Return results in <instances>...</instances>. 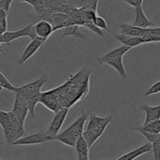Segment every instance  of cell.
<instances>
[{"mask_svg":"<svg viewBox=\"0 0 160 160\" xmlns=\"http://www.w3.org/2000/svg\"><path fill=\"white\" fill-rule=\"evenodd\" d=\"M91 73L92 71L88 73L85 69H83L77 74L70 76L60 86L44 92L54 98L62 109H70L88 96L90 88L89 80Z\"/></svg>","mask_w":160,"mask_h":160,"instance_id":"cell-1","label":"cell"},{"mask_svg":"<svg viewBox=\"0 0 160 160\" xmlns=\"http://www.w3.org/2000/svg\"><path fill=\"white\" fill-rule=\"evenodd\" d=\"M0 126L3 131L8 145H13L25 134L24 125L22 124L11 111L0 110Z\"/></svg>","mask_w":160,"mask_h":160,"instance_id":"cell-2","label":"cell"},{"mask_svg":"<svg viewBox=\"0 0 160 160\" xmlns=\"http://www.w3.org/2000/svg\"><path fill=\"white\" fill-rule=\"evenodd\" d=\"M91 113L92 111L83 110L81 115L74 123H72L65 131H62V133H59L56 136V140L59 141L67 146L75 148L77 142L81 137H83L85 130V124Z\"/></svg>","mask_w":160,"mask_h":160,"instance_id":"cell-3","label":"cell"},{"mask_svg":"<svg viewBox=\"0 0 160 160\" xmlns=\"http://www.w3.org/2000/svg\"><path fill=\"white\" fill-rule=\"evenodd\" d=\"M130 49L131 48L129 47L123 45L105 54L104 56L99 58L98 61L101 64L106 63L113 67L120 74V76L123 80H126L128 78V73L123 64V57Z\"/></svg>","mask_w":160,"mask_h":160,"instance_id":"cell-4","label":"cell"},{"mask_svg":"<svg viewBox=\"0 0 160 160\" xmlns=\"http://www.w3.org/2000/svg\"><path fill=\"white\" fill-rule=\"evenodd\" d=\"M23 37H28L33 40L36 38L35 32L34 30V23H30L23 28L15 31H6L0 35V44H10L14 40Z\"/></svg>","mask_w":160,"mask_h":160,"instance_id":"cell-5","label":"cell"},{"mask_svg":"<svg viewBox=\"0 0 160 160\" xmlns=\"http://www.w3.org/2000/svg\"><path fill=\"white\" fill-rule=\"evenodd\" d=\"M48 81V76L46 73H44L39 79L32 82L27 84L25 85L20 86V87L16 88L15 93H19L23 95L24 98H27L31 95H35V94L40 93L41 89L43 87L44 84Z\"/></svg>","mask_w":160,"mask_h":160,"instance_id":"cell-6","label":"cell"},{"mask_svg":"<svg viewBox=\"0 0 160 160\" xmlns=\"http://www.w3.org/2000/svg\"><path fill=\"white\" fill-rule=\"evenodd\" d=\"M68 112L69 109L62 108L59 112L55 113L53 120H52L51 123L49 125V128L46 131L47 134L51 138L52 141L56 139V136L59 134V131H60L61 128H62L64 122H65L66 118H67V115H68Z\"/></svg>","mask_w":160,"mask_h":160,"instance_id":"cell-7","label":"cell"},{"mask_svg":"<svg viewBox=\"0 0 160 160\" xmlns=\"http://www.w3.org/2000/svg\"><path fill=\"white\" fill-rule=\"evenodd\" d=\"M11 112L16 116L22 124L24 125L25 120L29 113V109L26 98L20 94L16 93L15 101Z\"/></svg>","mask_w":160,"mask_h":160,"instance_id":"cell-8","label":"cell"},{"mask_svg":"<svg viewBox=\"0 0 160 160\" xmlns=\"http://www.w3.org/2000/svg\"><path fill=\"white\" fill-rule=\"evenodd\" d=\"M112 116H109L107 120L105 121L103 123H102L101 125H99V126L98 127H95V128H92V129L84 131V134H83V138H84L85 139L86 142H87L89 148H92V145H93L94 144L98 141V139H99V138L102 135L104 131H106V128L108 127V125L112 122Z\"/></svg>","mask_w":160,"mask_h":160,"instance_id":"cell-9","label":"cell"},{"mask_svg":"<svg viewBox=\"0 0 160 160\" xmlns=\"http://www.w3.org/2000/svg\"><path fill=\"white\" fill-rule=\"evenodd\" d=\"M51 138L48 137L46 131H41L35 134L23 136L20 139L15 142L13 145H31L38 144H44L48 142H51Z\"/></svg>","mask_w":160,"mask_h":160,"instance_id":"cell-10","label":"cell"},{"mask_svg":"<svg viewBox=\"0 0 160 160\" xmlns=\"http://www.w3.org/2000/svg\"><path fill=\"white\" fill-rule=\"evenodd\" d=\"M44 43H45V42L42 41V39L38 38H36L31 40V42L27 45L24 51L22 53L21 56H20V59L18 61V63H17L18 66H21L24 64L30 58L32 57L38 51L39 48L43 45Z\"/></svg>","mask_w":160,"mask_h":160,"instance_id":"cell-11","label":"cell"},{"mask_svg":"<svg viewBox=\"0 0 160 160\" xmlns=\"http://www.w3.org/2000/svg\"><path fill=\"white\" fill-rule=\"evenodd\" d=\"M34 30L37 38L42 39L44 42H45L54 32L52 25L49 22L43 20H39L34 23Z\"/></svg>","mask_w":160,"mask_h":160,"instance_id":"cell-12","label":"cell"},{"mask_svg":"<svg viewBox=\"0 0 160 160\" xmlns=\"http://www.w3.org/2000/svg\"><path fill=\"white\" fill-rule=\"evenodd\" d=\"M70 16L63 12H56L51 13L49 18V23L52 25L53 31H56L62 28H65L68 26Z\"/></svg>","mask_w":160,"mask_h":160,"instance_id":"cell-13","label":"cell"},{"mask_svg":"<svg viewBox=\"0 0 160 160\" xmlns=\"http://www.w3.org/2000/svg\"><path fill=\"white\" fill-rule=\"evenodd\" d=\"M152 152V144L149 142H147L146 144L142 145L139 148L132 150L128 153H125L116 160H134L138 158L139 156H142L147 152Z\"/></svg>","mask_w":160,"mask_h":160,"instance_id":"cell-14","label":"cell"},{"mask_svg":"<svg viewBox=\"0 0 160 160\" xmlns=\"http://www.w3.org/2000/svg\"><path fill=\"white\" fill-rule=\"evenodd\" d=\"M114 36L116 37V38L119 41V42H121L123 45L125 46H128L129 48H132L134 47H138L141 45H143V44L147 43L143 38L138 37H134V36H130L127 35V34H113Z\"/></svg>","mask_w":160,"mask_h":160,"instance_id":"cell-15","label":"cell"},{"mask_svg":"<svg viewBox=\"0 0 160 160\" xmlns=\"http://www.w3.org/2000/svg\"><path fill=\"white\" fill-rule=\"evenodd\" d=\"M140 109L145 112V121L142 125H145L154 120H160V104L156 106L142 105L140 106Z\"/></svg>","mask_w":160,"mask_h":160,"instance_id":"cell-16","label":"cell"},{"mask_svg":"<svg viewBox=\"0 0 160 160\" xmlns=\"http://www.w3.org/2000/svg\"><path fill=\"white\" fill-rule=\"evenodd\" d=\"M132 25L140 28H149L154 26L153 23H152L146 17L142 6L136 8L135 20Z\"/></svg>","mask_w":160,"mask_h":160,"instance_id":"cell-17","label":"cell"},{"mask_svg":"<svg viewBox=\"0 0 160 160\" xmlns=\"http://www.w3.org/2000/svg\"><path fill=\"white\" fill-rule=\"evenodd\" d=\"M99 0H70V5L75 9L84 10H92L97 12V7Z\"/></svg>","mask_w":160,"mask_h":160,"instance_id":"cell-18","label":"cell"},{"mask_svg":"<svg viewBox=\"0 0 160 160\" xmlns=\"http://www.w3.org/2000/svg\"><path fill=\"white\" fill-rule=\"evenodd\" d=\"M71 36V37H74L76 38L83 39L85 41L87 39L86 35H84L81 31L80 30V26L78 25H72V26H68L67 28H64L63 34H62L61 39H63L65 38Z\"/></svg>","mask_w":160,"mask_h":160,"instance_id":"cell-19","label":"cell"},{"mask_svg":"<svg viewBox=\"0 0 160 160\" xmlns=\"http://www.w3.org/2000/svg\"><path fill=\"white\" fill-rule=\"evenodd\" d=\"M109 117H101L97 116L96 114L94 113L93 112H92V113L90 114L88 117V120L87 121V125L85 127V130L84 131H87V130L92 129V128H95V127H98L99 125H101L102 123H104L105 121H106Z\"/></svg>","mask_w":160,"mask_h":160,"instance_id":"cell-20","label":"cell"},{"mask_svg":"<svg viewBox=\"0 0 160 160\" xmlns=\"http://www.w3.org/2000/svg\"><path fill=\"white\" fill-rule=\"evenodd\" d=\"M41 96H42V92L35 94V95H31V96L27 97L26 100L28 105V109H29V112L31 114V117L34 118L35 117V108L38 103H40Z\"/></svg>","mask_w":160,"mask_h":160,"instance_id":"cell-21","label":"cell"},{"mask_svg":"<svg viewBox=\"0 0 160 160\" xmlns=\"http://www.w3.org/2000/svg\"><path fill=\"white\" fill-rule=\"evenodd\" d=\"M89 148L87 142L83 137H81L79 140L77 142L75 150L77 152L78 156H83V155H89Z\"/></svg>","mask_w":160,"mask_h":160,"instance_id":"cell-22","label":"cell"},{"mask_svg":"<svg viewBox=\"0 0 160 160\" xmlns=\"http://www.w3.org/2000/svg\"><path fill=\"white\" fill-rule=\"evenodd\" d=\"M131 130H132V131H139V132H140L141 134H142V135H143L144 137L147 139L148 142H149V143H151V144L152 143V142H154L156 138H157L158 135H159V134L157 135V134H152V133H149V132H148V131H145V130L143 129V128H142V124H139V123H137V125H136L135 127H133V128H131Z\"/></svg>","mask_w":160,"mask_h":160,"instance_id":"cell-23","label":"cell"},{"mask_svg":"<svg viewBox=\"0 0 160 160\" xmlns=\"http://www.w3.org/2000/svg\"><path fill=\"white\" fill-rule=\"evenodd\" d=\"M145 131L154 134H160V120H154L145 125H142Z\"/></svg>","mask_w":160,"mask_h":160,"instance_id":"cell-24","label":"cell"},{"mask_svg":"<svg viewBox=\"0 0 160 160\" xmlns=\"http://www.w3.org/2000/svg\"><path fill=\"white\" fill-rule=\"evenodd\" d=\"M93 23H94V24L97 27V28H98L99 29H101L102 31V30H104V31H107V32H109V33H111V34H114V33L112 32V31H111L110 30H109V28H108L107 23H106V20H105L103 17L97 15Z\"/></svg>","mask_w":160,"mask_h":160,"instance_id":"cell-25","label":"cell"},{"mask_svg":"<svg viewBox=\"0 0 160 160\" xmlns=\"http://www.w3.org/2000/svg\"><path fill=\"white\" fill-rule=\"evenodd\" d=\"M152 152L154 160H160V134L152 143Z\"/></svg>","mask_w":160,"mask_h":160,"instance_id":"cell-26","label":"cell"},{"mask_svg":"<svg viewBox=\"0 0 160 160\" xmlns=\"http://www.w3.org/2000/svg\"><path fill=\"white\" fill-rule=\"evenodd\" d=\"M0 85L4 89H6L10 92H14L16 91V87H14L12 84L9 81V80L0 72Z\"/></svg>","mask_w":160,"mask_h":160,"instance_id":"cell-27","label":"cell"},{"mask_svg":"<svg viewBox=\"0 0 160 160\" xmlns=\"http://www.w3.org/2000/svg\"><path fill=\"white\" fill-rule=\"evenodd\" d=\"M160 92V81H157V82L155 83L154 84L151 86L148 90L146 91V92L145 93V97H148L149 95H155V94L159 93Z\"/></svg>","mask_w":160,"mask_h":160,"instance_id":"cell-28","label":"cell"},{"mask_svg":"<svg viewBox=\"0 0 160 160\" xmlns=\"http://www.w3.org/2000/svg\"><path fill=\"white\" fill-rule=\"evenodd\" d=\"M13 0H2L0 2V9L7 13L10 9V6Z\"/></svg>","mask_w":160,"mask_h":160,"instance_id":"cell-29","label":"cell"},{"mask_svg":"<svg viewBox=\"0 0 160 160\" xmlns=\"http://www.w3.org/2000/svg\"><path fill=\"white\" fill-rule=\"evenodd\" d=\"M123 1L131 6L138 8L139 6H142V2H143L144 0H123Z\"/></svg>","mask_w":160,"mask_h":160,"instance_id":"cell-30","label":"cell"},{"mask_svg":"<svg viewBox=\"0 0 160 160\" xmlns=\"http://www.w3.org/2000/svg\"><path fill=\"white\" fill-rule=\"evenodd\" d=\"M78 160H89V155H83V156H78Z\"/></svg>","mask_w":160,"mask_h":160,"instance_id":"cell-31","label":"cell"},{"mask_svg":"<svg viewBox=\"0 0 160 160\" xmlns=\"http://www.w3.org/2000/svg\"><path fill=\"white\" fill-rule=\"evenodd\" d=\"M59 1H62V2H68L70 4V0H59Z\"/></svg>","mask_w":160,"mask_h":160,"instance_id":"cell-32","label":"cell"},{"mask_svg":"<svg viewBox=\"0 0 160 160\" xmlns=\"http://www.w3.org/2000/svg\"><path fill=\"white\" fill-rule=\"evenodd\" d=\"M3 89H4V88H2V86H1V85H0V92H2V90H3Z\"/></svg>","mask_w":160,"mask_h":160,"instance_id":"cell-33","label":"cell"},{"mask_svg":"<svg viewBox=\"0 0 160 160\" xmlns=\"http://www.w3.org/2000/svg\"><path fill=\"white\" fill-rule=\"evenodd\" d=\"M1 157H2V153L0 152V160H1Z\"/></svg>","mask_w":160,"mask_h":160,"instance_id":"cell-34","label":"cell"}]
</instances>
